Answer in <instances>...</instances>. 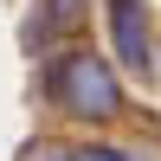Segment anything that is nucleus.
Returning <instances> with one entry per match:
<instances>
[{
    "instance_id": "obj_1",
    "label": "nucleus",
    "mask_w": 161,
    "mask_h": 161,
    "mask_svg": "<svg viewBox=\"0 0 161 161\" xmlns=\"http://www.w3.org/2000/svg\"><path fill=\"white\" fill-rule=\"evenodd\" d=\"M45 90H52L71 116H90V123H110V116L123 110V90H116L110 64H103L97 52H71V58H58L52 77H45Z\"/></svg>"
},
{
    "instance_id": "obj_2",
    "label": "nucleus",
    "mask_w": 161,
    "mask_h": 161,
    "mask_svg": "<svg viewBox=\"0 0 161 161\" xmlns=\"http://www.w3.org/2000/svg\"><path fill=\"white\" fill-rule=\"evenodd\" d=\"M110 32H116V52L123 64H148V19H142V0H110Z\"/></svg>"
},
{
    "instance_id": "obj_3",
    "label": "nucleus",
    "mask_w": 161,
    "mask_h": 161,
    "mask_svg": "<svg viewBox=\"0 0 161 161\" xmlns=\"http://www.w3.org/2000/svg\"><path fill=\"white\" fill-rule=\"evenodd\" d=\"M19 161H71V148H64V142H32Z\"/></svg>"
},
{
    "instance_id": "obj_4",
    "label": "nucleus",
    "mask_w": 161,
    "mask_h": 161,
    "mask_svg": "<svg viewBox=\"0 0 161 161\" xmlns=\"http://www.w3.org/2000/svg\"><path fill=\"white\" fill-rule=\"evenodd\" d=\"M71 161H129V155H116V148H97V142H90V148H71Z\"/></svg>"
}]
</instances>
